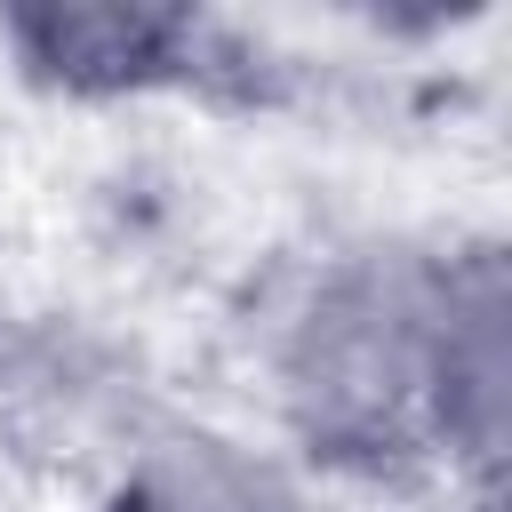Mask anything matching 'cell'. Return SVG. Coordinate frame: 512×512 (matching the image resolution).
<instances>
[{
  "label": "cell",
  "instance_id": "1",
  "mask_svg": "<svg viewBox=\"0 0 512 512\" xmlns=\"http://www.w3.org/2000/svg\"><path fill=\"white\" fill-rule=\"evenodd\" d=\"M440 336H448V256L392 248L320 272L272 352L288 432L320 464L352 472H400L416 456H448Z\"/></svg>",
  "mask_w": 512,
  "mask_h": 512
},
{
  "label": "cell",
  "instance_id": "2",
  "mask_svg": "<svg viewBox=\"0 0 512 512\" xmlns=\"http://www.w3.org/2000/svg\"><path fill=\"white\" fill-rule=\"evenodd\" d=\"M16 64L64 96H152V88H216L248 72L232 32L200 8L152 0H40L0 16Z\"/></svg>",
  "mask_w": 512,
  "mask_h": 512
},
{
  "label": "cell",
  "instance_id": "3",
  "mask_svg": "<svg viewBox=\"0 0 512 512\" xmlns=\"http://www.w3.org/2000/svg\"><path fill=\"white\" fill-rule=\"evenodd\" d=\"M512 400V288L496 248L448 256V336H440V432L448 456L496 472Z\"/></svg>",
  "mask_w": 512,
  "mask_h": 512
},
{
  "label": "cell",
  "instance_id": "4",
  "mask_svg": "<svg viewBox=\"0 0 512 512\" xmlns=\"http://www.w3.org/2000/svg\"><path fill=\"white\" fill-rule=\"evenodd\" d=\"M104 512H304V504L272 456L200 424H160L128 448Z\"/></svg>",
  "mask_w": 512,
  "mask_h": 512
}]
</instances>
